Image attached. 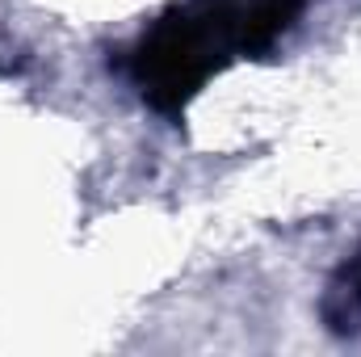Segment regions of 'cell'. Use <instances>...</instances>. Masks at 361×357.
Segmentation results:
<instances>
[{"label":"cell","mask_w":361,"mask_h":357,"mask_svg":"<svg viewBox=\"0 0 361 357\" xmlns=\"http://www.w3.org/2000/svg\"><path fill=\"white\" fill-rule=\"evenodd\" d=\"M302 0H197L164 17L139 51V85L160 105L173 109L197 85L219 72L231 51H265L298 17Z\"/></svg>","instance_id":"1"},{"label":"cell","mask_w":361,"mask_h":357,"mask_svg":"<svg viewBox=\"0 0 361 357\" xmlns=\"http://www.w3.org/2000/svg\"><path fill=\"white\" fill-rule=\"evenodd\" d=\"M319 311H324V324H328L332 332H341V337L361 328V248L336 269V277L328 282Z\"/></svg>","instance_id":"2"}]
</instances>
